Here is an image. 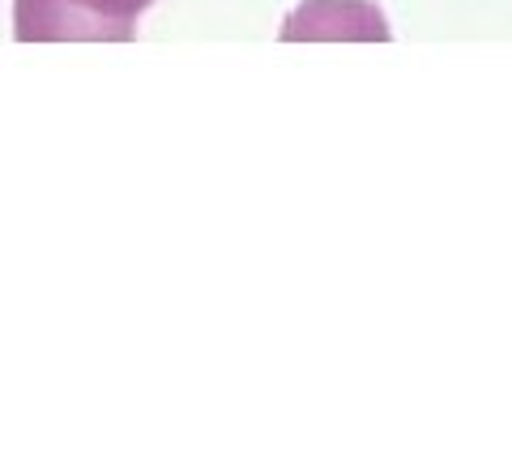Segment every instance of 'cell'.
I'll list each match as a JSON object with an SVG mask.
<instances>
[{"instance_id":"obj_1","label":"cell","mask_w":512,"mask_h":461,"mask_svg":"<svg viewBox=\"0 0 512 461\" xmlns=\"http://www.w3.org/2000/svg\"><path fill=\"white\" fill-rule=\"evenodd\" d=\"M13 35L22 43H124L133 22L90 13L77 0H13Z\"/></svg>"},{"instance_id":"obj_3","label":"cell","mask_w":512,"mask_h":461,"mask_svg":"<svg viewBox=\"0 0 512 461\" xmlns=\"http://www.w3.org/2000/svg\"><path fill=\"white\" fill-rule=\"evenodd\" d=\"M82 9L90 13H103V18H116V22H133L141 9H150L154 0H77Z\"/></svg>"},{"instance_id":"obj_2","label":"cell","mask_w":512,"mask_h":461,"mask_svg":"<svg viewBox=\"0 0 512 461\" xmlns=\"http://www.w3.org/2000/svg\"><path fill=\"white\" fill-rule=\"evenodd\" d=\"M393 30L384 13L367 0H308L299 5L282 26L286 43L299 39H389Z\"/></svg>"}]
</instances>
